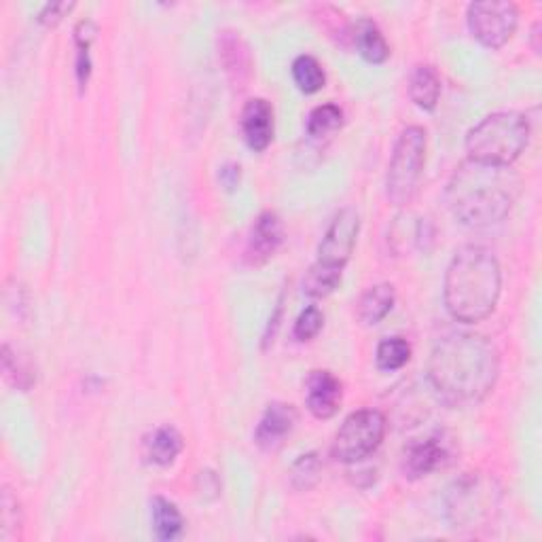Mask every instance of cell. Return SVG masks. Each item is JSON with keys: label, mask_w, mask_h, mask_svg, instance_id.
Masks as SVG:
<instances>
[{"label": "cell", "mask_w": 542, "mask_h": 542, "mask_svg": "<svg viewBox=\"0 0 542 542\" xmlns=\"http://www.w3.org/2000/svg\"><path fill=\"white\" fill-rule=\"evenodd\" d=\"M183 435L174 426H159L142 443V454L149 464L170 466L183 451Z\"/></svg>", "instance_id": "obj_16"}, {"label": "cell", "mask_w": 542, "mask_h": 542, "mask_svg": "<svg viewBox=\"0 0 542 542\" xmlns=\"http://www.w3.org/2000/svg\"><path fill=\"white\" fill-rule=\"evenodd\" d=\"M500 375V352L479 335L454 331L443 335L428 360V382L447 407H471L490 394Z\"/></svg>", "instance_id": "obj_1"}, {"label": "cell", "mask_w": 542, "mask_h": 542, "mask_svg": "<svg viewBox=\"0 0 542 542\" xmlns=\"http://www.w3.org/2000/svg\"><path fill=\"white\" fill-rule=\"evenodd\" d=\"M343 271L324 267L320 263H314L303 278V293L312 299H324L329 297L341 282Z\"/></svg>", "instance_id": "obj_23"}, {"label": "cell", "mask_w": 542, "mask_h": 542, "mask_svg": "<svg viewBox=\"0 0 542 542\" xmlns=\"http://www.w3.org/2000/svg\"><path fill=\"white\" fill-rule=\"evenodd\" d=\"M98 34V26L92 20H83L75 28V45H77V83L81 92L87 87L89 77H92V58H89V49H92Z\"/></svg>", "instance_id": "obj_21"}, {"label": "cell", "mask_w": 542, "mask_h": 542, "mask_svg": "<svg viewBox=\"0 0 542 542\" xmlns=\"http://www.w3.org/2000/svg\"><path fill=\"white\" fill-rule=\"evenodd\" d=\"M466 20L475 39L494 51L513 39L519 24V11L507 0H485V3L468 5Z\"/></svg>", "instance_id": "obj_8"}, {"label": "cell", "mask_w": 542, "mask_h": 542, "mask_svg": "<svg viewBox=\"0 0 542 542\" xmlns=\"http://www.w3.org/2000/svg\"><path fill=\"white\" fill-rule=\"evenodd\" d=\"M219 178H221V185L227 189V191H233L238 189L240 185V178H242V168L240 164H225L219 172Z\"/></svg>", "instance_id": "obj_32"}, {"label": "cell", "mask_w": 542, "mask_h": 542, "mask_svg": "<svg viewBox=\"0 0 542 542\" xmlns=\"http://www.w3.org/2000/svg\"><path fill=\"white\" fill-rule=\"evenodd\" d=\"M519 191L521 178L511 168L466 159L447 183L445 204L462 225L490 227L507 219Z\"/></svg>", "instance_id": "obj_2"}, {"label": "cell", "mask_w": 542, "mask_h": 542, "mask_svg": "<svg viewBox=\"0 0 542 542\" xmlns=\"http://www.w3.org/2000/svg\"><path fill=\"white\" fill-rule=\"evenodd\" d=\"M0 523H3V542H13L20 540V530H22V509L20 502L11 494L9 487L3 490V509H0Z\"/></svg>", "instance_id": "obj_28"}, {"label": "cell", "mask_w": 542, "mask_h": 542, "mask_svg": "<svg viewBox=\"0 0 542 542\" xmlns=\"http://www.w3.org/2000/svg\"><path fill=\"white\" fill-rule=\"evenodd\" d=\"M396 293L394 286L384 282V284H375L369 291L360 297L358 301V320L365 324V327H375V324L382 322L394 307Z\"/></svg>", "instance_id": "obj_19"}, {"label": "cell", "mask_w": 542, "mask_h": 542, "mask_svg": "<svg viewBox=\"0 0 542 542\" xmlns=\"http://www.w3.org/2000/svg\"><path fill=\"white\" fill-rule=\"evenodd\" d=\"M291 70L295 85L303 94H318L324 83H327V75H324L322 64L314 56H307V53L295 58Z\"/></svg>", "instance_id": "obj_24"}, {"label": "cell", "mask_w": 542, "mask_h": 542, "mask_svg": "<svg viewBox=\"0 0 542 542\" xmlns=\"http://www.w3.org/2000/svg\"><path fill=\"white\" fill-rule=\"evenodd\" d=\"M343 386L327 369H316L305 379V407L316 420H331L339 411Z\"/></svg>", "instance_id": "obj_12"}, {"label": "cell", "mask_w": 542, "mask_h": 542, "mask_svg": "<svg viewBox=\"0 0 542 542\" xmlns=\"http://www.w3.org/2000/svg\"><path fill=\"white\" fill-rule=\"evenodd\" d=\"M502 293V269L494 252L468 244L456 250L445 271L443 299L449 316L475 324L492 316Z\"/></svg>", "instance_id": "obj_3"}, {"label": "cell", "mask_w": 542, "mask_h": 542, "mask_svg": "<svg viewBox=\"0 0 542 542\" xmlns=\"http://www.w3.org/2000/svg\"><path fill=\"white\" fill-rule=\"evenodd\" d=\"M530 121L521 113H494L466 136L468 159L485 166L511 168L530 142Z\"/></svg>", "instance_id": "obj_4"}, {"label": "cell", "mask_w": 542, "mask_h": 542, "mask_svg": "<svg viewBox=\"0 0 542 542\" xmlns=\"http://www.w3.org/2000/svg\"><path fill=\"white\" fill-rule=\"evenodd\" d=\"M322 327H324V314L316 305H310L299 314L295 329H293V337L297 341H312L322 331Z\"/></svg>", "instance_id": "obj_29"}, {"label": "cell", "mask_w": 542, "mask_h": 542, "mask_svg": "<svg viewBox=\"0 0 542 542\" xmlns=\"http://www.w3.org/2000/svg\"><path fill=\"white\" fill-rule=\"evenodd\" d=\"M197 492H200V496L204 500L219 498V494H221L219 475L212 473V471H202L200 475H197Z\"/></svg>", "instance_id": "obj_31"}, {"label": "cell", "mask_w": 542, "mask_h": 542, "mask_svg": "<svg viewBox=\"0 0 542 542\" xmlns=\"http://www.w3.org/2000/svg\"><path fill=\"white\" fill-rule=\"evenodd\" d=\"M449 451L439 437H428L424 441L411 443L405 449V458H403V473L409 479H420L430 473H435L437 468H441L447 462Z\"/></svg>", "instance_id": "obj_15"}, {"label": "cell", "mask_w": 542, "mask_h": 542, "mask_svg": "<svg viewBox=\"0 0 542 542\" xmlns=\"http://www.w3.org/2000/svg\"><path fill=\"white\" fill-rule=\"evenodd\" d=\"M297 424V409L288 403L267 405L263 418L255 430V443L263 451H276L286 437H291Z\"/></svg>", "instance_id": "obj_13"}, {"label": "cell", "mask_w": 542, "mask_h": 542, "mask_svg": "<svg viewBox=\"0 0 542 542\" xmlns=\"http://www.w3.org/2000/svg\"><path fill=\"white\" fill-rule=\"evenodd\" d=\"M426 164V132L418 125H409L394 144L388 164L386 195L394 206H407L418 193L420 178Z\"/></svg>", "instance_id": "obj_6"}, {"label": "cell", "mask_w": 542, "mask_h": 542, "mask_svg": "<svg viewBox=\"0 0 542 542\" xmlns=\"http://www.w3.org/2000/svg\"><path fill=\"white\" fill-rule=\"evenodd\" d=\"M360 229V216L354 208L339 210L322 236V242L318 246V259L316 263L343 271L346 263L350 261L356 238Z\"/></svg>", "instance_id": "obj_9"}, {"label": "cell", "mask_w": 542, "mask_h": 542, "mask_svg": "<svg viewBox=\"0 0 542 542\" xmlns=\"http://www.w3.org/2000/svg\"><path fill=\"white\" fill-rule=\"evenodd\" d=\"M409 96L413 104L422 108V111H435L439 98H441V77L439 72L428 66L420 64L415 66L409 79Z\"/></svg>", "instance_id": "obj_17"}, {"label": "cell", "mask_w": 542, "mask_h": 542, "mask_svg": "<svg viewBox=\"0 0 542 542\" xmlns=\"http://www.w3.org/2000/svg\"><path fill=\"white\" fill-rule=\"evenodd\" d=\"M284 244V223L276 212L265 210L257 216L255 225L250 229L246 244V263L252 267L265 265L269 259L276 257V252Z\"/></svg>", "instance_id": "obj_11"}, {"label": "cell", "mask_w": 542, "mask_h": 542, "mask_svg": "<svg viewBox=\"0 0 542 542\" xmlns=\"http://www.w3.org/2000/svg\"><path fill=\"white\" fill-rule=\"evenodd\" d=\"M216 45H219V62L231 87L236 92H244L252 81V72H255V62H252L248 43L236 30H221Z\"/></svg>", "instance_id": "obj_10"}, {"label": "cell", "mask_w": 542, "mask_h": 542, "mask_svg": "<svg viewBox=\"0 0 542 542\" xmlns=\"http://www.w3.org/2000/svg\"><path fill=\"white\" fill-rule=\"evenodd\" d=\"M350 36L356 45V51L369 64H384L390 58V47L386 43V36L382 34V30H379L375 22L358 20Z\"/></svg>", "instance_id": "obj_18"}, {"label": "cell", "mask_w": 542, "mask_h": 542, "mask_svg": "<svg viewBox=\"0 0 542 542\" xmlns=\"http://www.w3.org/2000/svg\"><path fill=\"white\" fill-rule=\"evenodd\" d=\"M0 365H3L5 379L15 390L28 392L34 386L36 377H34L30 365L26 363V360L20 354L13 352V348L9 346V343H5L3 352H0Z\"/></svg>", "instance_id": "obj_22"}, {"label": "cell", "mask_w": 542, "mask_h": 542, "mask_svg": "<svg viewBox=\"0 0 542 542\" xmlns=\"http://www.w3.org/2000/svg\"><path fill=\"white\" fill-rule=\"evenodd\" d=\"M502 490L494 477L466 473L445 494V517L456 530H475L490 523L500 507Z\"/></svg>", "instance_id": "obj_5"}, {"label": "cell", "mask_w": 542, "mask_h": 542, "mask_svg": "<svg viewBox=\"0 0 542 542\" xmlns=\"http://www.w3.org/2000/svg\"><path fill=\"white\" fill-rule=\"evenodd\" d=\"M242 134L252 151H265L274 140V108L265 98H252L242 111Z\"/></svg>", "instance_id": "obj_14"}, {"label": "cell", "mask_w": 542, "mask_h": 542, "mask_svg": "<svg viewBox=\"0 0 542 542\" xmlns=\"http://www.w3.org/2000/svg\"><path fill=\"white\" fill-rule=\"evenodd\" d=\"M72 9H75V3H49L41 9L36 20H39V24H43L47 28H53V26H58Z\"/></svg>", "instance_id": "obj_30"}, {"label": "cell", "mask_w": 542, "mask_h": 542, "mask_svg": "<svg viewBox=\"0 0 542 542\" xmlns=\"http://www.w3.org/2000/svg\"><path fill=\"white\" fill-rule=\"evenodd\" d=\"M320 475H322V464L316 454L299 456V460L291 466V473H288V477H291V485L297 492H310L312 487L320 481Z\"/></svg>", "instance_id": "obj_27"}, {"label": "cell", "mask_w": 542, "mask_h": 542, "mask_svg": "<svg viewBox=\"0 0 542 542\" xmlns=\"http://www.w3.org/2000/svg\"><path fill=\"white\" fill-rule=\"evenodd\" d=\"M151 517H153V530L159 540H174L183 534L185 519L183 513L178 511L174 502L168 498H153L151 500Z\"/></svg>", "instance_id": "obj_20"}, {"label": "cell", "mask_w": 542, "mask_h": 542, "mask_svg": "<svg viewBox=\"0 0 542 542\" xmlns=\"http://www.w3.org/2000/svg\"><path fill=\"white\" fill-rule=\"evenodd\" d=\"M409 358H411V346L401 337L384 339L377 346V354H375L377 367L382 371H399L409 363Z\"/></svg>", "instance_id": "obj_26"}, {"label": "cell", "mask_w": 542, "mask_h": 542, "mask_svg": "<svg viewBox=\"0 0 542 542\" xmlns=\"http://www.w3.org/2000/svg\"><path fill=\"white\" fill-rule=\"evenodd\" d=\"M386 435V418L377 409H360L343 420L333 441V458L341 464H356L375 454Z\"/></svg>", "instance_id": "obj_7"}, {"label": "cell", "mask_w": 542, "mask_h": 542, "mask_svg": "<svg viewBox=\"0 0 542 542\" xmlns=\"http://www.w3.org/2000/svg\"><path fill=\"white\" fill-rule=\"evenodd\" d=\"M343 125V111L335 104H322L316 106L314 111L307 115L305 130L307 136L312 138H327L335 134Z\"/></svg>", "instance_id": "obj_25"}]
</instances>
